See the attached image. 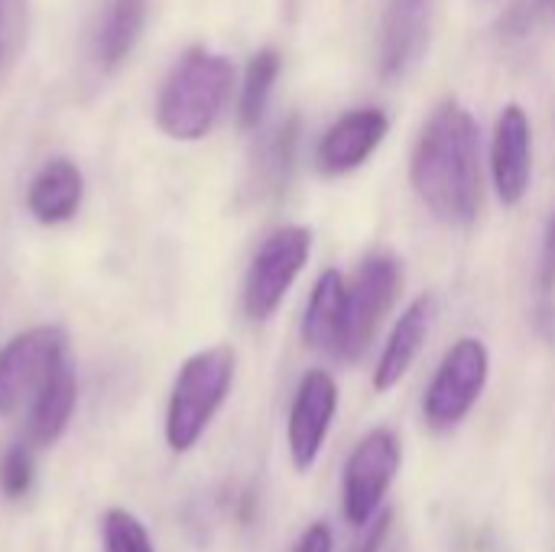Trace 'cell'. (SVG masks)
Returning <instances> with one entry per match:
<instances>
[{
  "instance_id": "2e32d148",
  "label": "cell",
  "mask_w": 555,
  "mask_h": 552,
  "mask_svg": "<svg viewBox=\"0 0 555 552\" xmlns=\"http://www.w3.org/2000/svg\"><path fill=\"white\" fill-rule=\"evenodd\" d=\"M345 299H348L345 277L338 270H325L315 280L312 296L306 303V316H302V342L309 348L335 355L338 338H341V322H345Z\"/></svg>"
},
{
  "instance_id": "cb8c5ba5",
  "label": "cell",
  "mask_w": 555,
  "mask_h": 552,
  "mask_svg": "<svg viewBox=\"0 0 555 552\" xmlns=\"http://www.w3.org/2000/svg\"><path fill=\"white\" fill-rule=\"evenodd\" d=\"M390 524H393V514H390V511H380V514L367 524V534H364V540L358 543V550L354 552H380V543H384L387 534H390Z\"/></svg>"
},
{
  "instance_id": "277c9868",
  "label": "cell",
  "mask_w": 555,
  "mask_h": 552,
  "mask_svg": "<svg viewBox=\"0 0 555 552\" xmlns=\"http://www.w3.org/2000/svg\"><path fill=\"white\" fill-rule=\"evenodd\" d=\"M491 374V351L481 338H459L439 361L426 397H423V416L429 429L449 433L468 420V413L478 407Z\"/></svg>"
},
{
  "instance_id": "ba28073f",
  "label": "cell",
  "mask_w": 555,
  "mask_h": 552,
  "mask_svg": "<svg viewBox=\"0 0 555 552\" xmlns=\"http://www.w3.org/2000/svg\"><path fill=\"white\" fill-rule=\"evenodd\" d=\"M400 462L403 449L390 429H374L354 446L341 478V514L351 527L364 530L380 514V504L400 475Z\"/></svg>"
},
{
  "instance_id": "5bb4252c",
  "label": "cell",
  "mask_w": 555,
  "mask_h": 552,
  "mask_svg": "<svg viewBox=\"0 0 555 552\" xmlns=\"http://www.w3.org/2000/svg\"><path fill=\"white\" fill-rule=\"evenodd\" d=\"M85 195L81 169L72 159H49L29 182L26 208L39 224H65L78 215Z\"/></svg>"
},
{
  "instance_id": "ac0fdd59",
  "label": "cell",
  "mask_w": 555,
  "mask_h": 552,
  "mask_svg": "<svg viewBox=\"0 0 555 552\" xmlns=\"http://www.w3.org/2000/svg\"><path fill=\"white\" fill-rule=\"evenodd\" d=\"M296 146H299V117H286L270 133V140L260 146V153L254 159V189L260 195H270L286 185V179L293 172Z\"/></svg>"
},
{
  "instance_id": "9a60e30c",
  "label": "cell",
  "mask_w": 555,
  "mask_h": 552,
  "mask_svg": "<svg viewBox=\"0 0 555 552\" xmlns=\"http://www.w3.org/2000/svg\"><path fill=\"white\" fill-rule=\"evenodd\" d=\"M78 403V377L72 368V358H62L55 364V371L49 374V381L42 384V390L36 394V400L29 403V446L33 449H46L52 442L62 439V433L72 423Z\"/></svg>"
},
{
  "instance_id": "5b68a950",
  "label": "cell",
  "mask_w": 555,
  "mask_h": 552,
  "mask_svg": "<svg viewBox=\"0 0 555 552\" xmlns=\"http://www.w3.org/2000/svg\"><path fill=\"white\" fill-rule=\"evenodd\" d=\"M312 254V231L302 224L276 228L254 254L247 277H244V316L250 322H267L283 306L286 293L306 270Z\"/></svg>"
},
{
  "instance_id": "6da1fadb",
  "label": "cell",
  "mask_w": 555,
  "mask_h": 552,
  "mask_svg": "<svg viewBox=\"0 0 555 552\" xmlns=\"http://www.w3.org/2000/svg\"><path fill=\"white\" fill-rule=\"evenodd\" d=\"M478 124L455 98L442 101L410 159V182L420 202L449 228H468L481 208V156Z\"/></svg>"
},
{
  "instance_id": "30bf717a",
  "label": "cell",
  "mask_w": 555,
  "mask_h": 552,
  "mask_svg": "<svg viewBox=\"0 0 555 552\" xmlns=\"http://www.w3.org/2000/svg\"><path fill=\"white\" fill-rule=\"evenodd\" d=\"M491 179L498 198L514 208L527 198L533 182V124L520 104H507L494 124Z\"/></svg>"
},
{
  "instance_id": "7a4b0ae2",
  "label": "cell",
  "mask_w": 555,
  "mask_h": 552,
  "mask_svg": "<svg viewBox=\"0 0 555 552\" xmlns=\"http://www.w3.org/2000/svg\"><path fill=\"white\" fill-rule=\"evenodd\" d=\"M231 88H234L231 59L192 46L176 62L166 85L159 88L156 127L179 143H195L208 137L231 98Z\"/></svg>"
},
{
  "instance_id": "7402d4cb",
  "label": "cell",
  "mask_w": 555,
  "mask_h": 552,
  "mask_svg": "<svg viewBox=\"0 0 555 552\" xmlns=\"http://www.w3.org/2000/svg\"><path fill=\"white\" fill-rule=\"evenodd\" d=\"M537 286H540V296L550 299L555 293V215L546 224V234H543V251H540V267H537Z\"/></svg>"
},
{
  "instance_id": "9c48e42d",
  "label": "cell",
  "mask_w": 555,
  "mask_h": 552,
  "mask_svg": "<svg viewBox=\"0 0 555 552\" xmlns=\"http://www.w3.org/2000/svg\"><path fill=\"white\" fill-rule=\"evenodd\" d=\"M338 413V384L328 371L315 368L309 371L293 397L289 420H286V446H289V462L296 472H309L328 439V429Z\"/></svg>"
},
{
  "instance_id": "603a6c76",
  "label": "cell",
  "mask_w": 555,
  "mask_h": 552,
  "mask_svg": "<svg viewBox=\"0 0 555 552\" xmlns=\"http://www.w3.org/2000/svg\"><path fill=\"white\" fill-rule=\"evenodd\" d=\"M335 550V537H332V527L328 524H312L302 537H299V543H296V550L293 552H332Z\"/></svg>"
},
{
  "instance_id": "7c38bea8",
  "label": "cell",
  "mask_w": 555,
  "mask_h": 552,
  "mask_svg": "<svg viewBox=\"0 0 555 552\" xmlns=\"http://www.w3.org/2000/svg\"><path fill=\"white\" fill-rule=\"evenodd\" d=\"M436 312H439V303H436L433 293L416 296L400 312L397 325L390 329V338L384 342L377 368H374V390L377 394L393 390L410 374V368L416 364V358L423 355V348L429 342V332L436 325Z\"/></svg>"
},
{
  "instance_id": "3957f363",
  "label": "cell",
  "mask_w": 555,
  "mask_h": 552,
  "mask_svg": "<svg viewBox=\"0 0 555 552\" xmlns=\"http://www.w3.org/2000/svg\"><path fill=\"white\" fill-rule=\"evenodd\" d=\"M234 371L237 355L228 345L205 348L179 368L166 407V446L172 452L182 455L198 446L234 387Z\"/></svg>"
},
{
  "instance_id": "44dd1931",
  "label": "cell",
  "mask_w": 555,
  "mask_h": 552,
  "mask_svg": "<svg viewBox=\"0 0 555 552\" xmlns=\"http://www.w3.org/2000/svg\"><path fill=\"white\" fill-rule=\"evenodd\" d=\"M33 478H36L33 446L29 442H16L0 459V491L16 501V498H23L33 488Z\"/></svg>"
},
{
  "instance_id": "ffe728a7",
  "label": "cell",
  "mask_w": 555,
  "mask_h": 552,
  "mask_svg": "<svg viewBox=\"0 0 555 552\" xmlns=\"http://www.w3.org/2000/svg\"><path fill=\"white\" fill-rule=\"evenodd\" d=\"M101 543L104 552H156L150 530L143 527V521L124 508H111L101 517Z\"/></svg>"
},
{
  "instance_id": "52a82bcc",
  "label": "cell",
  "mask_w": 555,
  "mask_h": 552,
  "mask_svg": "<svg viewBox=\"0 0 555 552\" xmlns=\"http://www.w3.org/2000/svg\"><path fill=\"white\" fill-rule=\"evenodd\" d=\"M62 358H68V342L59 325H36L13 335L0 348V416L13 420L29 407Z\"/></svg>"
},
{
  "instance_id": "d6986e66",
  "label": "cell",
  "mask_w": 555,
  "mask_h": 552,
  "mask_svg": "<svg viewBox=\"0 0 555 552\" xmlns=\"http://www.w3.org/2000/svg\"><path fill=\"white\" fill-rule=\"evenodd\" d=\"M283 59L276 49H260L250 55L247 68H244V88H241V101H237V120L244 130H254L270 104V91L280 78Z\"/></svg>"
},
{
  "instance_id": "4fadbf2b",
  "label": "cell",
  "mask_w": 555,
  "mask_h": 552,
  "mask_svg": "<svg viewBox=\"0 0 555 552\" xmlns=\"http://www.w3.org/2000/svg\"><path fill=\"white\" fill-rule=\"evenodd\" d=\"M433 0H387L380 20V72L384 78L403 75L423 52L429 36Z\"/></svg>"
},
{
  "instance_id": "e0dca14e",
  "label": "cell",
  "mask_w": 555,
  "mask_h": 552,
  "mask_svg": "<svg viewBox=\"0 0 555 552\" xmlns=\"http://www.w3.org/2000/svg\"><path fill=\"white\" fill-rule=\"evenodd\" d=\"M146 23V0H111L94 33V62L114 72L137 46Z\"/></svg>"
},
{
  "instance_id": "484cf974",
  "label": "cell",
  "mask_w": 555,
  "mask_h": 552,
  "mask_svg": "<svg viewBox=\"0 0 555 552\" xmlns=\"http://www.w3.org/2000/svg\"><path fill=\"white\" fill-rule=\"evenodd\" d=\"M0 13H3V0H0Z\"/></svg>"
},
{
  "instance_id": "8fae6325",
  "label": "cell",
  "mask_w": 555,
  "mask_h": 552,
  "mask_svg": "<svg viewBox=\"0 0 555 552\" xmlns=\"http://www.w3.org/2000/svg\"><path fill=\"white\" fill-rule=\"evenodd\" d=\"M390 130V117L380 107H358L341 114L322 137L315 166L322 176H348L361 169L374 150L384 143Z\"/></svg>"
},
{
  "instance_id": "d4e9b609",
  "label": "cell",
  "mask_w": 555,
  "mask_h": 552,
  "mask_svg": "<svg viewBox=\"0 0 555 552\" xmlns=\"http://www.w3.org/2000/svg\"><path fill=\"white\" fill-rule=\"evenodd\" d=\"M533 13L555 20V0H533Z\"/></svg>"
},
{
  "instance_id": "8992f818",
  "label": "cell",
  "mask_w": 555,
  "mask_h": 552,
  "mask_svg": "<svg viewBox=\"0 0 555 552\" xmlns=\"http://www.w3.org/2000/svg\"><path fill=\"white\" fill-rule=\"evenodd\" d=\"M400 286H403V267L390 254H371L358 267L354 280L348 283L345 322H341V338H338L335 358L358 361L371 348L384 316L393 309V303L400 296Z\"/></svg>"
}]
</instances>
